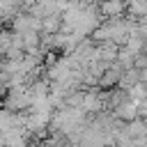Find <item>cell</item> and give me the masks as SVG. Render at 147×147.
I'll list each match as a JSON object with an SVG mask.
<instances>
[{"instance_id":"cell-2","label":"cell","mask_w":147,"mask_h":147,"mask_svg":"<svg viewBox=\"0 0 147 147\" xmlns=\"http://www.w3.org/2000/svg\"><path fill=\"white\" fill-rule=\"evenodd\" d=\"M124 133H126L129 138H147V124H145L142 119L133 117V119H129V124H126Z\"/></svg>"},{"instance_id":"cell-1","label":"cell","mask_w":147,"mask_h":147,"mask_svg":"<svg viewBox=\"0 0 147 147\" xmlns=\"http://www.w3.org/2000/svg\"><path fill=\"white\" fill-rule=\"evenodd\" d=\"M30 9H32V14H34V16H39V18H44V16H51V14H57V11H60L57 0H37V2H32V5H30Z\"/></svg>"},{"instance_id":"cell-3","label":"cell","mask_w":147,"mask_h":147,"mask_svg":"<svg viewBox=\"0 0 147 147\" xmlns=\"http://www.w3.org/2000/svg\"><path fill=\"white\" fill-rule=\"evenodd\" d=\"M124 9H126V0H103L101 2L103 16H122Z\"/></svg>"},{"instance_id":"cell-5","label":"cell","mask_w":147,"mask_h":147,"mask_svg":"<svg viewBox=\"0 0 147 147\" xmlns=\"http://www.w3.org/2000/svg\"><path fill=\"white\" fill-rule=\"evenodd\" d=\"M126 7H129V11H131L133 16H142V14H147V0H129Z\"/></svg>"},{"instance_id":"cell-4","label":"cell","mask_w":147,"mask_h":147,"mask_svg":"<svg viewBox=\"0 0 147 147\" xmlns=\"http://www.w3.org/2000/svg\"><path fill=\"white\" fill-rule=\"evenodd\" d=\"M115 115L122 119H133V117H138V103L136 101H122V103H117Z\"/></svg>"}]
</instances>
